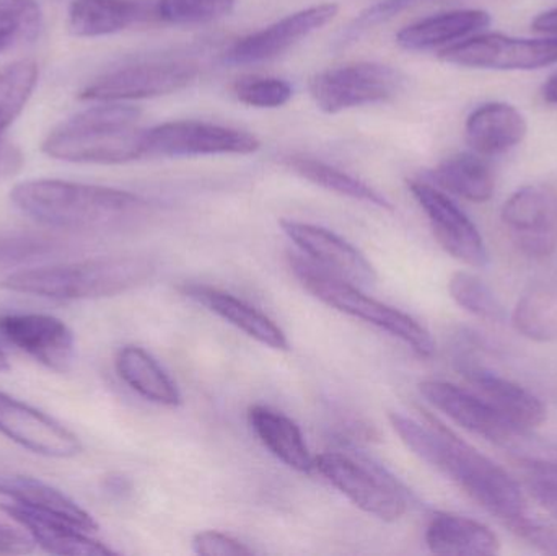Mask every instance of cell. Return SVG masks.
<instances>
[{
	"instance_id": "836d02e7",
	"label": "cell",
	"mask_w": 557,
	"mask_h": 556,
	"mask_svg": "<svg viewBox=\"0 0 557 556\" xmlns=\"http://www.w3.org/2000/svg\"><path fill=\"white\" fill-rule=\"evenodd\" d=\"M237 0H159L157 16L170 25H202L234 10Z\"/></svg>"
},
{
	"instance_id": "4fadbf2b",
	"label": "cell",
	"mask_w": 557,
	"mask_h": 556,
	"mask_svg": "<svg viewBox=\"0 0 557 556\" xmlns=\"http://www.w3.org/2000/svg\"><path fill=\"white\" fill-rule=\"evenodd\" d=\"M281 228L300 248L301 254L307 255V260L321 270L359 287L376 283L373 264L346 238L320 225L290 219L281 221Z\"/></svg>"
},
{
	"instance_id": "8fae6325",
	"label": "cell",
	"mask_w": 557,
	"mask_h": 556,
	"mask_svg": "<svg viewBox=\"0 0 557 556\" xmlns=\"http://www.w3.org/2000/svg\"><path fill=\"white\" fill-rule=\"evenodd\" d=\"M513 244L532 258H546L557 248V189L536 183L517 189L500 211Z\"/></svg>"
},
{
	"instance_id": "d6a6232c",
	"label": "cell",
	"mask_w": 557,
	"mask_h": 556,
	"mask_svg": "<svg viewBox=\"0 0 557 556\" xmlns=\"http://www.w3.org/2000/svg\"><path fill=\"white\" fill-rule=\"evenodd\" d=\"M41 10L35 0H0V52L35 38Z\"/></svg>"
},
{
	"instance_id": "8d00e7d4",
	"label": "cell",
	"mask_w": 557,
	"mask_h": 556,
	"mask_svg": "<svg viewBox=\"0 0 557 556\" xmlns=\"http://www.w3.org/2000/svg\"><path fill=\"white\" fill-rule=\"evenodd\" d=\"M193 548L202 556H245L255 554L237 539L218 531L199 532L193 539Z\"/></svg>"
},
{
	"instance_id": "ffe728a7",
	"label": "cell",
	"mask_w": 557,
	"mask_h": 556,
	"mask_svg": "<svg viewBox=\"0 0 557 556\" xmlns=\"http://www.w3.org/2000/svg\"><path fill=\"white\" fill-rule=\"evenodd\" d=\"M2 511L16 524L23 526L35 539L36 545L52 555L108 556L114 555L107 545L95 541L88 532L75 526L25 508L18 503H3Z\"/></svg>"
},
{
	"instance_id": "4dcf8cb0",
	"label": "cell",
	"mask_w": 557,
	"mask_h": 556,
	"mask_svg": "<svg viewBox=\"0 0 557 556\" xmlns=\"http://www.w3.org/2000/svg\"><path fill=\"white\" fill-rule=\"evenodd\" d=\"M512 323L520 335L533 342L557 339V294L546 289H532L517 304Z\"/></svg>"
},
{
	"instance_id": "9c48e42d",
	"label": "cell",
	"mask_w": 557,
	"mask_h": 556,
	"mask_svg": "<svg viewBox=\"0 0 557 556\" xmlns=\"http://www.w3.org/2000/svg\"><path fill=\"white\" fill-rule=\"evenodd\" d=\"M257 136L205 121H169L146 129V157L250 156L260 149Z\"/></svg>"
},
{
	"instance_id": "74e56055",
	"label": "cell",
	"mask_w": 557,
	"mask_h": 556,
	"mask_svg": "<svg viewBox=\"0 0 557 556\" xmlns=\"http://www.w3.org/2000/svg\"><path fill=\"white\" fill-rule=\"evenodd\" d=\"M529 486L536 502L557 519V467H535Z\"/></svg>"
},
{
	"instance_id": "30bf717a",
	"label": "cell",
	"mask_w": 557,
	"mask_h": 556,
	"mask_svg": "<svg viewBox=\"0 0 557 556\" xmlns=\"http://www.w3.org/2000/svg\"><path fill=\"white\" fill-rule=\"evenodd\" d=\"M447 64L491 71H535L557 62V36L529 39L512 36H470L441 49Z\"/></svg>"
},
{
	"instance_id": "e0dca14e",
	"label": "cell",
	"mask_w": 557,
	"mask_h": 556,
	"mask_svg": "<svg viewBox=\"0 0 557 556\" xmlns=\"http://www.w3.org/2000/svg\"><path fill=\"white\" fill-rule=\"evenodd\" d=\"M419 392L435 410L454 423L494 444L512 443L520 433L486 398L444 381H424Z\"/></svg>"
},
{
	"instance_id": "6da1fadb",
	"label": "cell",
	"mask_w": 557,
	"mask_h": 556,
	"mask_svg": "<svg viewBox=\"0 0 557 556\" xmlns=\"http://www.w3.org/2000/svg\"><path fill=\"white\" fill-rule=\"evenodd\" d=\"M389 423L416 457L457 483L481 508L512 529L525 521V496L503 467L437 421L425 427L406 415L392 413Z\"/></svg>"
},
{
	"instance_id": "484cf974",
	"label": "cell",
	"mask_w": 557,
	"mask_h": 556,
	"mask_svg": "<svg viewBox=\"0 0 557 556\" xmlns=\"http://www.w3.org/2000/svg\"><path fill=\"white\" fill-rule=\"evenodd\" d=\"M146 18L143 3L134 0H74L69 7V32L78 38L114 35Z\"/></svg>"
},
{
	"instance_id": "52a82bcc",
	"label": "cell",
	"mask_w": 557,
	"mask_h": 556,
	"mask_svg": "<svg viewBox=\"0 0 557 556\" xmlns=\"http://www.w3.org/2000/svg\"><path fill=\"white\" fill-rule=\"evenodd\" d=\"M405 77L392 65L352 62L318 72L310 78L311 98L324 113L386 103L401 94Z\"/></svg>"
},
{
	"instance_id": "2e32d148",
	"label": "cell",
	"mask_w": 557,
	"mask_h": 556,
	"mask_svg": "<svg viewBox=\"0 0 557 556\" xmlns=\"http://www.w3.org/2000/svg\"><path fill=\"white\" fill-rule=\"evenodd\" d=\"M0 335L29 358L55 372H67L74 362L72 330L45 313H7L0 317Z\"/></svg>"
},
{
	"instance_id": "cb8c5ba5",
	"label": "cell",
	"mask_w": 557,
	"mask_h": 556,
	"mask_svg": "<svg viewBox=\"0 0 557 556\" xmlns=\"http://www.w3.org/2000/svg\"><path fill=\"white\" fill-rule=\"evenodd\" d=\"M0 495L33 511L62 519L88 534L98 531L97 521L91 515L74 499L41 480L23 475H0Z\"/></svg>"
},
{
	"instance_id": "9a60e30c",
	"label": "cell",
	"mask_w": 557,
	"mask_h": 556,
	"mask_svg": "<svg viewBox=\"0 0 557 556\" xmlns=\"http://www.w3.org/2000/svg\"><path fill=\"white\" fill-rule=\"evenodd\" d=\"M0 434L38 456L72 459L82 453L81 440L54 418L0 392Z\"/></svg>"
},
{
	"instance_id": "5b68a950",
	"label": "cell",
	"mask_w": 557,
	"mask_h": 556,
	"mask_svg": "<svg viewBox=\"0 0 557 556\" xmlns=\"http://www.w3.org/2000/svg\"><path fill=\"white\" fill-rule=\"evenodd\" d=\"M290 270L301 287L320 302L395 336L421 358L434 356L435 342L431 333L408 313L372 299L356 284L321 270L307 258L290 257Z\"/></svg>"
},
{
	"instance_id": "7a4b0ae2",
	"label": "cell",
	"mask_w": 557,
	"mask_h": 556,
	"mask_svg": "<svg viewBox=\"0 0 557 556\" xmlns=\"http://www.w3.org/2000/svg\"><path fill=\"white\" fill-rule=\"evenodd\" d=\"M10 199L33 221L75 232L123 231L150 211L149 202L133 193L64 180L18 183Z\"/></svg>"
},
{
	"instance_id": "7bdbcfd3",
	"label": "cell",
	"mask_w": 557,
	"mask_h": 556,
	"mask_svg": "<svg viewBox=\"0 0 557 556\" xmlns=\"http://www.w3.org/2000/svg\"><path fill=\"white\" fill-rule=\"evenodd\" d=\"M9 359H7V356L3 355L2 351H0V372L9 371Z\"/></svg>"
},
{
	"instance_id": "8992f818",
	"label": "cell",
	"mask_w": 557,
	"mask_h": 556,
	"mask_svg": "<svg viewBox=\"0 0 557 556\" xmlns=\"http://www.w3.org/2000/svg\"><path fill=\"white\" fill-rule=\"evenodd\" d=\"M314 470L357 508L380 521H398L408 509L401 483L367 457L324 453L314 457Z\"/></svg>"
},
{
	"instance_id": "1f68e13d",
	"label": "cell",
	"mask_w": 557,
	"mask_h": 556,
	"mask_svg": "<svg viewBox=\"0 0 557 556\" xmlns=\"http://www.w3.org/2000/svg\"><path fill=\"white\" fill-rule=\"evenodd\" d=\"M448 293L451 299L473 316L487 322H506V307L500 302L494 291L476 274L458 271L448 281Z\"/></svg>"
},
{
	"instance_id": "5bb4252c",
	"label": "cell",
	"mask_w": 557,
	"mask_h": 556,
	"mask_svg": "<svg viewBox=\"0 0 557 556\" xmlns=\"http://www.w3.org/2000/svg\"><path fill=\"white\" fill-rule=\"evenodd\" d=\"M339 12L333 2L318 3L292 13L273 25L238 39L227 52L225 62L231 65H251L271 61L294 48L301 39L318 32Z\"/></svg>"
},
{
	"instance_id": "44dd1931",
	"label": "cell",
	"mask_w": 557,
	"mask_h": 556,
	"mask_svg": "<svg viewBox=\"0 0 557 556\" xmlns=\"http://www.w3.org/2000/svg\"><path fill=\"white\" fill-rule=\"evenodd\" d=\"M465 133L474 152L494 157L522 144L529 133V124L513 104L491 101L468 116Z\"/></svg>"
},
{
	"instance_id": "7c38bea8",
	"label": "cell",
	"mask_w": 557,
	"mask_h": 556,
	"mask_svg": "<svg viewBox=\"0 0 557 556\" xmlns=\"http://www.w3.org/2000/svg\"><path fill=\"white\" fill-rule=\"evenodd\" d=\"M409 191L428 215L432 232L438 245L461 263L473 268H484L490 261L483 235L470 218L431 183L412 180Z\"/></svg>"
},
{
	"instance_id": "7402d4cb",
	"label": "cell",
	"mask_w": 557,
	"mask_h": 556,
	"mask_svg": "<svg viewBox=\"0 0 557 556\" xmlns=\"http://www.w3.org/2000/svg\"><path fill=\"white\" fill-rule=\"evenodd\" d=\"M486 10L463 9L438 13L406 26L396 35V42L406 51H429L447 48L490 26Z\"/></svg>"
},
{
	"instance_id": "f35d334b",
	"label": "cell",
	"mask_w": 557,
	"mask_h": 556,
	"mask_svg": "<svg viewBox=\"0 0 557 556\" xmlns=\"http://www.w3.org/2000/svg\"><path fill=\"white\" fill-rule=\"evenodd\" d=\"M36 542L23 526L0 521V555H26L35 551Z\"/></svg>"
},
{
	"instance_id": "e575fe53",
	"label": "cell",
	"mask_w": 557,
	"mask_h": 556,
	"mask_svg": "<svg viewBox=\"0 0 557 556\" xmlns=\"http://www.w3.org/2000/svg\"><path fill=\"white\" fill-rule=\"evenodd\" d=\"M437 2V0H380L373 5L367 7L359 16L352 20L343 32L334 39V49H344L347 46L359 41L367 33L375 29L376 26L389 22L395 16L401 15L406 10L414 9L422 3Z\"/></svg>"
},
{
	"instance_id": "ac0fdd59",
	"label": "cell",
	"mask_w": 557,
	"mask_h": 556,
	"mask_svg": "<svg viewBox=\"0 0 557 556\" xmlns=\"http://www.w3.org/2000/svg\"><path fill=\"white\" fill-rule=\"evenodd\" d=\"M458 369L517 430H533L545 423V405L522 385L470 361H458Z\"/></svg>"
},
{
	"instance_id": "3957f363",
	"label": "cell",
	"mask_w": 557,
	"mask_h": 556,
	"mask_svg": "<svg viewBox=\"0 0 557 556\" xmlns=\"http://www.w3.org/2000/svg\"><path fill=\"white\" fill-rule=\"evenodd\" d=\"M140 110L107 103L88 108L59 124L41 144L46 156L72 163L117 165L146 157Z\"/></svg>"
},
{
	"instance_id": "277c9868",
	"label": "cell",
	"mask_w": 557,
	"mask_h": 556,
	"mask_svg": "<svg viewBox=\"0 0 557 556\" xmlns=\"http://www.w3.org/2000/svg\"><path fill=\"white\" fill-rule=\"evenodd\" d=\"M156 264L144 257H108L16 271L0 281L10 293L52 300L113 297L147 283Z\"/></svg>"
},
{
	"instance_id": "f1b7e54d",
	"label": "cell",
	"mask_w": 557,
	"mask_h": 556,
	"mask_svg": "<svg viewBox=\"0 0 557 556\" xmlns=\"http://www.w3.org/2000/svg\"><path fill=\"white\" fill-rule=\"evenodd\" d=\"M282 163L301 178L321 186L327 191L356 199V201L367 202V205L376 206V208L388 209V211L392 209V202L382 193L376 191L372 186L363 183L362 180L356 178V176L349 175V173L343 172V170L336 169V166L330 165L323 160L292 153V156L284 157Z\"/></svg>"
},
{
	"instance_id": "f546056e",
	"label": "cell",
	"mask_w": 557,
	"mask_h": 556,
	"mask_svg": "<svg viewBox=\"0 0 557 556\" xmlns=\"http://www.w3.org/2000/svg\"><path fill=\"white\" fill-rule=\"evenodd\" d=\"M38 77L39 67L35 59H18L0 69V143L3 133L25 110Z\"/></svg>"
},
{
	"instance_id": "ba28073f",
	"label": "cell",
	"mask_w": 557,
	"mask_h": 556,
	"mask_svg": "<svg viewBox=\"0 0 557 556\" xmlns=\"http://www.w3.org/2000/svg\"><path fill=\"white\" fill-rule=\"evenodd\" d=\"M198 74L199 67L191 61L134 62L104 72L78 97L101 103L163 97L188 87Z\"/></svg>"
},
{
	"instance_id": "b9f144b4",
	"label": "cell",
	"mask_w": 557,
	"mask_h": 556,
	"mask_svg": "<svg viewBox=\"0 0 557 556\" xmlns=\"http://www.w3.org/2000/svg\"><path fill=\"white\" fill-rule=\"evenodd\" d=\"M542 95L546 103L557 104V72L543 85Z\"/></svg>"
},
{
	"instance_id": "d590c367",
	"label": "cell",
	"mask_w": 557,
	"mask_h": 556,
	"mask_svg": "<svg viewBox=\"0 0 557 556\" xmlns=\"http://www.w3.org/2000/svg\"><path fill=\"white\" fill-rule=\"evenodd\" d=\"M235 97L255 108H281L292 98L290 84L277 77H245L234 84Z\"/></svg>"
},
{
	"instance_id": "83f0119b",
	"label": "cell",
	"mask_w": 557,
	"mask_h": 556,
	"mask_svg": "<svg viewBox=\"0 0 557 556\" xmlns=\"http://www.w3.org/2000/svg\"><path fill=\"white\" fill-rule=\"evenodd\" d=\"M432 178L441 188L473 202L490 201L496 189L493 166L476 152L447 157L432 172Z\"/></svg>"
},
{
	"instance_id": "60d3db41",
	"label": "cell",
	"mask_w": 557,
	"mask_h": 556,
	"mask_svg": "<svg viewBox=\"0 0 557 556\" xmlns=\"http://www.w3.org/2000/svg\"><path fill=\"white\" fill-rule=\"evenodd\" d=\"M533 29L545 35L557 36V7L540 13L532 23Z\"/></svg>"
},
{
	"instance_id": "603a6c76",
	"label": "cell",
	"mask_w": 557,
	"mask_h": 556,
	"mask_svg": "<svg viewBox=\"0 0 557 556\" xmlns=\"http://www.w3.org/2000/svg\"><path fill=\"white\" fill-rule=\"evenodd\" d=\"M425 544L435 555L487 556L500 551L499 538L487 526L454 512L432 516Z\"/></svg>"
},
{
	"instance_id": "d6986e66",
	"label": "cell",
	"mask_w": 557,
	"mask_h": 556,
	"mask_svg": "<svg viewBox=\"0 0 557 556\" xmlns=\"http://www.w3.org/2000/svg\"><path fill=\"white\" fill-rule=\"evenodd\" d=\"M182 293L189 299L195 300L199 306L206 307L209 312L221 317L225 322L234 325L235 329L250 336L255 342L261 343L277 351H287L288 339L285 333L260 310L255 309L250 304L225 291L205 284H185Z\"/></svg>"
},
{
	"instance_id": "ab89813d",
	"label": "cell",
	"mask_w": 557,
	"mask_h": 556,
	"mask_svg": "<svg viewBox=\"0 0 557 556\" xmlns=\"http://www.w3.org/2000/svg\"><path fill=\"white\" fill-rule=\"evenodd\" d=\"M517 534L522 535L523 539L532 545L542 548L546 554L557 555V532L555 529L545 528L542 524H535L529 518L520 522L519 526L513 528Z\"/></svg>"
},
{
	"instance_id": "4316f807",
	"label": "cell",
	"mask_w": 557,
	"mask_h": 556,
	"mask_svg": "<svg viewBox=\"0 0 557 556\" xmlns=\"http://www.w3.org/2000/svg\"><path fill=\"white\" fill-rule=\"evenodd\" d=\"M116 371L134 392L162 407H178L182 394L152 355L140 346H124L116 355Z\"/></svg>"
},
{
	"instance_id": "d4e9b609",
	"label": "cell",
	"mask_w": 557,
	"mask_h": 556,
	"mask_svg": "<svg viewBox=\"0 0 557 556\" xmlns=\"http://www.w3.org/2000/svg\"><path fill=\"white\" fill-rule=\"evenodd\" d=\"M248 420L263 446L290 469L300 473L314 470V457H311L304 434L297 423L268 407L255 405L248 411Z\"/></svg>"
}]
</instances>
